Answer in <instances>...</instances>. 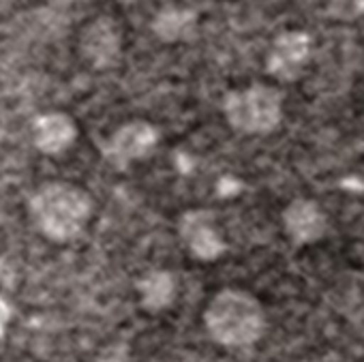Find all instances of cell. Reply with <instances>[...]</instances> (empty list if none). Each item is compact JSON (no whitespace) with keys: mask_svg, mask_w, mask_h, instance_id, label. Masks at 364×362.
Returning <instances> with one entry per match:
<instances>
[{"mask_svg":"<svg viewBox=\"0 0 364 362\" xmlns=\"http://www.w3.org/2000/svg\"><path fill=\"white\" fill-rule=\"evenodd\" d=\"M198 14L187 7H163L152 20V33L163 43H185L198 35Z\"/></svg>","mask_w":364,"mask_h":362,"instance_id":"obj_10","label":"cell"},{"mask_svg":"<svg viewBox=\"0 0 364 362\" xmlns=\"http://www.w3.org/2000/svg\"><path fill=\"white\" fill-rule=\"evenodd\" d=\"M28 208L39 232L54 243H71L82 236L92 217L90 196L71 183H48L39 187Z\"/></svg>","mask_w":364,"mask_h":362,"instance_id":"obj_2","label":"cell"},{"mask_svg":"<svg viewBox=\"0 0 364 362\" xmlns=\"http://www.w3.org/2000/svg\"><path fill=\"white\" fill-rule=\"evenodd\" d=\"M159 144V129L148 120H131L118 127L103 144V159L116 169H127L135 161L152 154Z\"/></svg>","mask_w":364,"mask_h":362,"instance_id":"obj_4","label":"cell"},{"mask_svg":"<svg viewBox=\"0 0 364 362\" xmlns=\"http://www.w3.org/2000/svg\"><path fill=\"white\" fill-rule=\"evenodd\" d=\"M313 52V41L304 31H285L274 37L268 54H266V73L279 82H296Z\"/></svg>","mask_w":364,"mask_h":362,"instance_id":"obj_5","label":"cell"},{"mask_svg":"<svg viewBox=\"0 0 364 362\" xmlns=\"http://www.w3.org/2000/svg\"><path fill=\"white\" fill-rule=\"evenodd\" d=\"M139 302L146 311L159 313L167 309L176 298V279L167 270H150L137 281Z\"/></svg>","mask_w":364,"mask_h":362,"instance_id":"obj_11","label":"cell"},{"mask_svg":"<svg viewBox=\"0 0 364 362\" xmlns=\"http://www.w3.org/2000/svg\"><path fill=\"white\" fill-rule=\"evenodd\" d=\"M33 139L39 152L48 156H58L75 144L77 124L65 112H48L35 118Z\"/></svg>","mask_w":364,"mask_h":362,"instance_id":"obj_9","label":"cell"},{"mask_svg":"<svg viewBox=\"0 0 364 362\" xmlns=\"http://www.w3.org/2000/svg\"><path fill=\"white\" fill-rule=\"evenodd\" d=\"M80 52L92 69L114 67L122 54V35L116 22L105 16L92 20L80 37Z\"/></svg>","mask_w":364,"mask_h":362,"instance_id":"obj_7","label":"cell"},{"mask_svg":"<svg viewBox=\"0 0 364 362\" xmlns=\"http://www.w3.org/2000/svg\"><path fill=\"white\" fill-rule=\"evenodd\" d=\"M178 234L187 251L200 262H215L228 251L213 211H187L178 221Z\"/></svg>","mask_w":364,"mask_h":362,"instance_id":"obj_6","label":"cell"},{"mask_svg":"<svg viewBox=\"0 0 364 362\" xmlns=\"http://www.w3.org/2000/svg\"><path fill=\"white\" fill-rule=\"evenodd\" d=\"M11 315H14V311H11V304L0 296V339L5 336V332H7V326H9V321H11Z\"/></svg>","mask_w":364,"mask_h":362,"instance_id":"obj_13","label":"cell"},{"mask_svg":"<svg viewBox=\"0 0 364 362\" xmlns=\"http://www.w3.org/2000/svg\"><path fill=\"white\" fill-rule=\"evenodd\" d=\"M204 326L208 336L230 349L255 345L266 332V311L262 302L236 287L221 289L204 311Z\"/></svg>","mask_w":364,"mask_h":362,"instance_id":"obj_1","label":"cell"},{"mask_svg":"<svg viewBox=\"0 0 364 362\" xmlns=\"http://www.w3.org/2000/svg\"><path fill=\"white\" fill-rule=\"evenodd\" d=\"M283 230L291 245L296 247H309L319 243L328 232V217L323 208L309 198H296L291 200L283 215Z\"/></svg>","mask_w":364,"mask_h":362,"instance_id":"obj_8","label":"cell"},{"mask_svg":"<svg viewBox=\"0 0 364 362\" xmlns=\"http://www.w3.org/2000/svg\"><path fill=\"white\" fill-rule=\"evenodd\" d=\"M228 124L242 135H268L283 122V92L268 84L230 90L223 99Z\"/></svg>","mask_w":364,"mask_h":362,"instance_id":"obj_3","label":"cell"},{"mask_svg":"<svg viewBox=\"0 0 364 362\" xmlns=\"http://www.w3.org/2000/svg\"><path fill=\"white\" fill-rule=\"evenodd\" d=\"M99 362H129V351L124 345H112L101 353Z\"/></svg>","mask_w":364,"mask_h":362,"instance_id":"obj_12","label":"cell"}]
</instances>
